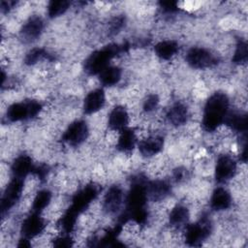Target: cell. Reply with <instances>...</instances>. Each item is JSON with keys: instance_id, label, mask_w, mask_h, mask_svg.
<instances>
[{"instance_id": "cell-1", "label": "cell", "mask_w": 248, "mask_h": 248, "mask_svg": "<svg viewBox=\"0 0 248 248\" xmlns=\"http://www.w3.org/2000/svg\"><path fill=\"white\" fill-rule=\"evenodd\" d=\"M230 110V99L224 92L217 91L209 95L203 106L202 126L205 132H216L224 125Z\"/></svg>"}, {"instance_id": "cell-2", "label": "cell", "mask_w": 248, "mask_h": 248, "mask_svg": "<svg viewBox=\"0 0 248 248\" xmlns=\"http://www.w3.org/2000/svg\"><path fill=\"white\" fill-rule=\"evenodd\" d=\"M128 48L129 46L127 44H109L103 48L93 51L84 61V72L89 76L99 75L110 65V61L114 57L127 51Z\"/></svg>"}, {"instance_id": "cell-3", "label": "cell", "mask_w": 248, "mask_h": 248, "mask_svg": "<svg viewBox=\"0 0 248 248\" xmlns=\"http://www.w3.org/2000/svg\"><path fill=\"white\" fill-rule=\"evenodd\" d=\"M43 110L44 107L38 100L15 102L7 108L6 118L10 123H18L37 117Z\"/></svg>"}, {"instance_id": "cell-4", "label": "cell", "mask_w": 248, "mask_h": 248, "mask_svg": "<svg viewBox=\"0 0 248 248\" xmlns=\"http://www.w3.org/2000/svg\"><path fill=\"white\" fill-rule=\"evenodd\" d=\"M212 232L211 220L206 215H202L197 222L187 224L184 227L183 238L188 245L198 246L205 241Z\"/></svg>"}, {"instance_id": "cell-5", "label": "cell", "mask_w": 248, "mask_h": 248, "mask_svg": "<svg viewBox=\"0 0 248 248\" xmlns=\"http://www.w3.org/2000/svg\"><path fill=\"white\" fill-rule=\"evenodd\" d=\"M185 61L195 70L209 69L218 63V56L204 46H193L186 52Z\"/></svg>"}, {"instance_id": "cell-6", "label": "cell", "mask_w": 248, "mask_h": 248, "mask_svg": "<svg viewBox=\"0 0 248 248\" xmlns=\"http://www.w3.org/2000/svg\"><path fill=\"white\" fill-rule=\"evenodd\" d=\"M24 179L13 177L5 186L1 199L2 217L5 214H8L9 211L22 199L24 194Z\"/></svg>"}, {"instance_id": "cell-7", "label": "cell", "mask_w": 248, "mask_h": 248, "mask_svg": "<svg viewBox=\"0 0 248 248\" xmlns=\"http://www.w3.org/2000/svg\"><path fill=\"white\" fill-rule=\"evenodd\" d=\"M90 131L86 121L76 119L72 121L62 134V140L71 147H78L88 140Z\"/></svg>"}, {"instance_id": "cell-8", "label": "cell", "mask_w": 248, "mask_h": 248, "mask_svg": "<svg viewBox=\"0 0 248 248\" xmlns=\"http://www.w3.org/2000/svg\"><path fill=\"white\" fill-rule=\"evenodd\" d=\"M46 229V219L40 213L31 212L24 217L20 225L21 237L32 240L44 234Z\"/></svg>"}, {"instance_id": "cell-9", "label": "cell", "mask_w": 248, "mask_h": 248, "mask_svg": "<svg viewBox=\"0 0 248 248\" xmlns=\"http://www.w3.org/2000/svg\"><path fill=\"white\" fill-rule=\"evenodd\" d=\"M125 202V194L123 189L119 185H111L108 187L107 192L105 193L102 200V210L104 213L108 215H115L117 214Z\"/></svg>"}, {"instance_id": "cell-10", "label": "cell", "mask_w": 248, "mask_h": 248, "mask_svg": "<svg viewBox=\"0 0 248 248\" xmlns=\"http://www.w3.org/2000/svg\"><path fill=\"white\" fill-rule=\"evenodd\" d=\"M237 173V163L229 154L220 155L214 166V177L218 183H226L235 177Z\"/></svg>"}, {"instance_id": "cell-11", "label": "cell", "mask_w": 248, "mask_h": 248, "mask_svg": "<svg viewBox=\"0 0 248 248\" xmlns=\"http://www.w3.org/2000/svg\"><path fill=\"white\" fill-rule=\"evenodd\" d=\"M45 28V22L41 16L33 15L29 16L20 26L19 37L22 43L32 44L42 36Z\"/></svg>"}, {"instance_id": "cell-12", "label": "cell", "mask_w": 248, "mask_h": 248, "mask_svg": "<svg viewBox=\"0 0 248 248\" xmlns=\"http://www.w3.org/2000/svg\"><path fill=\"white\" fill-rule=\"evenodd\" d=\"M165 139L159 134H148L138 141V149L144 158H152L160 154L164 148Z\"/></svg>"}, {"instance_id": "cell-13", "label": "cell", "mask_w": 248, "mask_h": 248, "mask_svg": "<svg viewBox=\"0 0 248 248\" xmlns=\"http://www.w3.org/2000/svg\"><path fill=\"white\" fill-rule=\"evenodd\" d=\"M107 102L106 93L103 88H94L84 97L82 102V110L87 115L96 114L104 108Z\"/></svg>"}, {"instance_id": "cell-14", "label": "cell", "mask_w": 248, "mask_h": 248, "mask_svg": "<svg viewBox=\"0 0 248 248\" xmlns=\"http://www.w3.org/2000/svg\"><path fill=\"white\" fill-rule=\"evenodd\" d=\"M190 118V111L188 107L181 103H173L165 112V119L172 127L179 128L184 126Z\"/></svg>"}, {"instance_id": "cell-15", "label": "cell", "mask_w": 248, "mask_h": 248, "mask_svg": "<svg viewBox=\"0 0 248 248\" xmlns=\"http://www.w3.org/2000/svg\"><path fill=\"white\" fill-rule=\"evenodd\" d=\"M130 122V113L128 109L121 106L116 105L108 114V128L113 132H120L128 127Z\"/></svg>"}, {"instance_id": "cell-16", "label": "cell", "mask_w": 248, "mask_h": 248, "mask_svg": "<svg viewBox=\"0 0 248 248\" xmlns=\"http://www.w3.org/2000/svg\"><path fill=\"white\" fill-rule=\"evenodd\" d=\"M35 169L33 159L27 154L17 155L11 164V172L13 177L26 179L30 174L33 173Z\"/></svg>"}, {"instance_id": "cell-17", "label": "cell", "mask_w": 248, "mask_h": 248, "mask_svg": "<svg viewBox=\"0 0 248 248\" xmlns=\"http://www.w3.org/2000/svg\"><path fill=\"white\" fill-rule=\"evenodd\" d=\"M171 186L167 180L153 179L152 181L146 182V192L148 201L153 202H160L166 201L170 196Z\"/></svg>"}, {"instance_id": "cell-18", "label": "cell", "mask_w": 248, "mask_h": 248, "mask_svg": "<svg viewBox=\"0 0 248 248\" xmlns=\"http://www.w3.org/2000/svg\"><path fill=\"white\" fill-rule=\"evenodd\" d=\"M190 209L181 203L173 205L168 212V223L175 231L184 229L190 219Z\"/></svg>"}, {"instance_id": "cell-19", "label": "cell", "mask_w": 248, "mask_h": 248, "mask_svg": "<svg viewBox=\"0 0 248 248\" xmlns=\"http://www.w3.org/2000/svg\"><path fill=\"white\" fill-rule=\"evenodd\" d=\"M209 205L212 210L217 212L228 210L232 205V197L231 192L222 186L215 188L211 193Z\"/></svg>"}, {"instance_id": "cell-20", "label": "cell", "mask_w": 248, "mask_h": 248, "mask_svg": "<svg viewBox=\"0 0 248 248\" xmlns=\"http://www.w3.org/2000/svg\"><path fill=\"white\" fill-rule=\"evenodd\" d=\"M139 138L137 132L127 127L118 133V137L115 142L116 149L124 154L131 153L138 145Z\"/></svg>"}, {"instance_id": "cell-21", "label": "cell", "mask_w": 248, "mask_h": 248, "mask_svg": "<svg viewBox=\"0 0 248 248\" xmlns=\"http://www.w3.org/2000/svg\"><path fill=\"white\" fill-rule=\"evenodd\" d=\"M224 125H226L232 132L246 134L247 113L242 110H229Z\"/></svg>"}, {"instance_id": "cell-22", "label": "cell", "mask_w": 248, "mask_h": 248, "mask_svg": "<svg viewBox=\"0 0 248 248\" xmlns=\"http://www.w3.org/2000/svg\"><path fill=\"white\" fill-rule=\"evenodd\" d=\"M179 51V44L172 39H165L159 41L154 46L155 55L164 61L172 59Z\"/></svg>"}, {"instance_id": "cell-23", "label": "cell", "mask_w": 248, "mask_h": 248, "mask_svg": "<svg viewBox=\"0 0 248 248\" xmlns=\"http://www.w3.org/2000/svg\"><path fill=\"white\" fill-rule=\"evenodd\" d=\"M122 75L123 71L119 66L110 64L104 71H102L98 77L102 85L106 87H112L119 83L122 78Z\"/></svg>"}, {"instance_id": "cell-24", "label": "cell", "mask_w": 248, "mask_h": 248, "mask_svg": "<svg viewBox=\"0 0 248 248\" xmlns=\"http://www.w3.org/2000/svg\"><path fill=\"white\" fill-rule=\"evenodd\" d=\"M52 192L48 189H41L34 195L32 199L31 209L32 212L42 214L45 212L51 204L52 202Z\"/></svg>"}, {"instance_id": "cell-25", "label": "cell", "mask_w": 248, "mask_h": 248, "mask_svg": "<svg viewBox=\"0 0 248 248\" xmlns=\"http://www.w3.org/2000/svg\"><path fill=\"white\" fill-rule=\"evenodd\" d=\"M44 58H47L50 60L49 54L46 52V49L43 47H33L30 50H28L23 58V63L26 66H34L38 64L40 61H42Z\"/></svg>"}, {"instance_id": "cell-26", "label": "cell", "mask_w": 248, "mask_h": 248, "mask_svg": "<svg viewBox=\"0 0 248 248\" xmlns=\"http://www.w3.org/2000/svg\"><path fill=\"white\" fill-rule=\"evenodd\" d=\"M71 7V2L66 0H58V1H50L47 4L46 10L47 15L50 18H56L64 15Z\"/></svg>"}, {"instance_id": "cell-27", "label": "cell", "mask_w": 248, "mask_h": 248, "mask_svg": "<svg viewBox=\"0 0 248 248\" xmlns=\"http://www.w3.org/2000/svg\"><path fill=\"white\" fill-rule=\"evenodd\" d=\"M247 44L244 40H238L235 44L232 61L235 65H242L247 62Z\"/></svg>"}, {"instance_id": "cell-28", "label": "cell", "mask_w": 248, "mask_h": 248, "mask_svg": "<svg viewBox=\"0 0 248 248\" xmlns=\"http://www.w3.org/2000/svg\"><path fill=\"white\" fill-rule=\"evenodd\" d=\"M160 97L156 93H151L145 96L142 101V111L146 114L153 113L159 107Z\"/></svg>"}, {"instance_id": "cell-29", "label": "cell", "mask_w": 248, "mask_h": 248, "mask_svg": "<svg viewBox=\"0 0 248 248\" xmlns=\"http://www.w3.org/2000/svg\"><path fill=\"white\" fill-rule=\"evenodd\" d=\"M172 180L175 183H184L190 177L189 170L185 167H176L172 170Z\"/></svg>"}]
</instances>
